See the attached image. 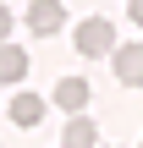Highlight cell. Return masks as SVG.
Wrapping results in <instances>:
<instances>
[{
  "label": "cell",
  "instance_id": "cell-1",
  "mask_svg": "<svg viewBox=\"0 0 143 148\" xmlns=\"http://www.w3.org/2000/svg\"><path fill=\"white\" fill-rule=\"evenodd\" d=\"M110 44H116V22H105V16H88V22L77 27V55L99 60V55H110Z\"/></svg>",
  "mask_w": 143,
  "mask_h": 148
},
{
  "label": "cell",
  "instance_id": "cell-2",
  "mask_svg": "<svg viewBox=\"0 0 143 148\" xmlns=\"http://www.w3.org/2000/svg\"><path fill=\"white\" fill-rule=\"evenodd\" d=\"M61 27H66V5H61V0H28V33L55 38Z\"/></svg>",
  "mask_w": 143,
  "mask_h": 148
},
{
  "label": "cell",
  "instance_id": "cell-3",
  "mask_svg": "<svg viewBox=\"0 0 143 148\" xmlns=\"http://www.w3.org/2000/svg\"><path fill=\"white\" fill-rule=\"evenodd\" d=\"M110 55H116V77L127 88H143V44H110Z\"/></svg>",
  "mask_w": 143,
  "mask_h": 148
},
{
  "label": "cell",
  "instance_id": "cell-4",
  "mask_svg": "<svg viewBox=\"0 0 143 148\" xmlns=\"http://www.w3.org/2000/svg\"><path fill=\"white\" fill-rule=\"evenodd\" d=\"M55 104H61L66 115H72V110H88V82H83V77H61V82H55Z\"/></svg>",
  "mask_w": 143,
  "mask_h": 148
},
{
  "label": "cell",
  "instance_id": "cell-5",
  "mask_svg": "<svg viewBox=\"0 0 143 148\" xmlns=\"http://www.w3.org/2000/svg\"><path fill=\"white\" fill-rule=\"evenodd\" d=\"M11 121H17L22 132H33V126L44 121V99H39V93H17V99H11Z\"/></svg>",
  "mask_w": 143,
  "mask_h": 148
},
{
  "label": "cell",
  "instance_id": "cell-6",
  "mask_svg": "<svg viewBox=\"0 0 143 148\" xmlns=\"http://www.w3.org/2000/svg\"><path fill=\"white\" fill-rule=\"evenodd\" d=\"M61 143H66V148H88V143H99V126H94V121H88L83 110H72V121H66Z\"/></svg>",
  "mask_w": 143,
  "mask_h": 148
},
{
  "label": "cell",
  "instance_id": "cell-7",
  "mask_svg": "<svg viewBox=\"0 0 143 148\" xmlns=\"http://www.w3.org/2000/svg\"><path fill=\"white\" fill-rule=\"evenodd\" d=\"M22 77H28V49L0 38V82H22Z\"/></svg>",
  "mask_w": 143,
  "mask_h": 148
},
{
  "label": "cell",
  "instance_id": "cell-8",
  "mask_svg": "<svg viewBox=\"0 0 143 148\" xmlns=\"http://www.w3.org/2000/svg\"><path fill=\"white\" fill-rule=\"evenodd\" d=\"M0 38H11V11L0 5Z\"/></svg>",
  "mask_w": 143,
  "mask_h": 148
},
{
  "label": "cell",
  "instance_id": "cell-9",
  "mask_svg": "<svg viewBox=\"0 0 143 148\" xmlns=\"http://www.w3.org/2000/svg\"><path fill=\"white\" fill-rule=\"evenodd\" d=\"M132 22H138V27H143V0H132Z\"/></svg>",
  "mask_w": 143,
  "mask_h": 148
}]
</instances>
